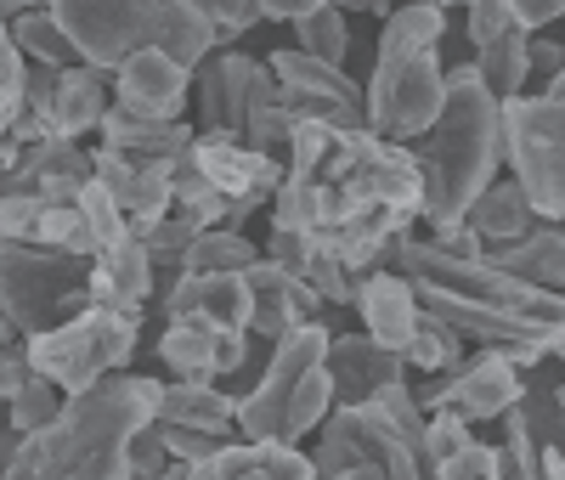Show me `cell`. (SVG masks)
<instances>
[{"label": "cell", "mask_w": 565, "mask_h": 480, "mask_svg": "<svg viewBox=\"0 0 565 480\" xmlns=\"http://www.w3.org/2000/svg\"><path fill=\"white\" fill-rule=\"evenodd\" d=\"M328 333L322 322H306L271 345V362L249 396H238V429L244 441H300L306 429H322L334 413V378H328Z\"/></svg>", "instance_id": "277c9868"}, {"label": "cell", "mask_w": 565, "mask_h": 480, "mask_svg": "<svg viewBox=\"0 0 565 480\" xmlns=\"http://www.w3.org/2000/svg\"><path fill=\"white\" fill-rule=\"evenodd\" d=\"M79 210H85L90 237H97V255L119 249L125 237H130V221H125V210L114 204V192H108L103 181H85V192H79Z\"/></svg>", "instance_id": "ab89813d"}, {"label": "cell", "mask_w": 565, "mask_h": 480, "mask_svg": "<svg viewBox=\"0 0 565 480\" xmlns=\"http://www.w3.org/2000/svg\"><path fill=\"white\" fill-rule=\"evenodd\" d=\"M90 159H97V181L114 192V204L125 210L130 237H141L159 215H170V170L164 164H136V159H119L108 148H90Z\"/></svg>", "instance_id": "603a6c76"}, {"label": "cell", "mask_w": 565, "mask_h": 480, "mask_svg": "<svg viewBox=\"0 0 565 480\" xmlns=\"http://www.w3.org/2000/svg\"><path fill=\"white\" fill-rule=\"evenodd\" d=\"M0 306L12 311L23 340L52 333L90 306V260L40 244H0Z\"/></svg>", "instance_id": "ba28073f"}, {"label": "cell", "mask_w": 565, "mask_h": 480, "mask_svg": "<svg viewBox=\"0 0 565 480\" xmlns=\"http://www.w3.org/2000/svg\"><path fill=\"white\" fill-rule=\"evenodd\" d=\"M108 79H114V74L90 68V63H79V68H63V74H57V103H52L57 136L79 141V136H90V130L103 125V114L114 108V103H108Z\"/></svg>", "instance_id": "f1b7e54d"}, {"label": "cell", "mask_w": 565, "mask_h": 480, "mask_svg": "<svg viewBox=\"0 0 565 480\" xmlns=\"http://www.w3.org/2000/svg\"><path fill=\"white\" fill-rule=\"evenodd\" d=\"M306 282L322 295V306H356V277L345 271L340 255H328L322 244H317V255H311V266H306Z\"/></svg>", "instance_id": "7bdbcfd3"}, {"label": "cell", "mask_w": 565, "mask_h": 480, "mask_svg": "<svg viewBox=\"0 0 565 480\" xmlns=\"http://www.w3.org/2000/svg\"><path fill=\"white\" fill-rule=\"evenodd\" d=\"M103 136V148L119 153V159H136V164H175L193 153V141H199V125H186V119H141V114H125L119 103L103 114L97 125Z\"/></svg>", "instance_id": "ffe728a7"}, {"label": "cell", "mask_w": 565, "mask_h": 480, "mask_svg": "<svg viewBox=\"0 0 565 480\" xmlns=\"http://www.w3.org/2000/svg\"><path fill=\"white\" fill-rule=\"evenodd\" d=\"M295 45L317 63H334L345 68V52H351V29H345V7H317L311 18L295 23Z\"/></svg>", "instance_id": "d590c367"}, {"label": "cell", "mask_w": 565, "mask_h": 480, "mask_svg": "<svg viewBox=\"0 0 565 480\" xmlns=\"http://www.w3.org/2000/svg\"><path fill=\"white\" fill-rule=\"evenodd\" d=\"M317 12V0H260V18L266 23H300Z\"/></svg>", "instance_id": "f5cc1de1"}, {"label": "cell", "mask_w": 565, "mask_h": 480, "mask_svg": "<svg viewBox=\"0 0 565 480\" xmlns=\"http://www.w3.org/2000/svg\"><path fill=\"white\" fill-rule=\"evenodd\" d=\"M554 413H559V424H565V384H559V391H554Z\"/></svg>", "instance_id": "94428289"}, {"label": "cell", "mask_w": 565, "mask_h": 480, "mask_svg": "<svg viewBox=\"0 0 565 480\" xmlns=\"http://www.w3.org/2000/svg\"><path fill=\"white\" fill-rule=\"evenodd\" d=\"M430 480H503V447H481L469 441L458 458H447Z\"/></svg>", "instance_id": "f6af8a7d"}, {"label": "cell", "mask_w": 565, "mask_h": 480, "mask_svg": "<svg viewBox=\"0 0 565 480\" xmlns=\"http://www.w3.org/2000/svg\"><path fill=\"white\" fill-rule=\"evenodd\" d=\"M29 7H40V0H0V23L18 18V12H29Z\"/></svg>", "instance_id": "680465c9"}, {"label": "cell", "mask_w": 565, "mask_h": 480, "mask_svg": "<svg viewBox=\"0 0 565 480\" xmlns=\"http://www.w3.org/2000/svg\"><path fill=\"white\" fill-rule=\"evenodd\" d=\"M469 441H476V424H469L463 413H452V407H436L430 413V429H424V463H430V474L447 458H458Z\"/></svg>", "instance_id": "60d3db41"}, {"label": "cell", "mask_w": 565, "mask_h": 480, "mask_svg": "<svg viewBox=\"0 0 565 480\" xmlns=\"http://www.w3.org/2000/svg\"><path fill=\"white\" fill-rule=\"evenodd\" d=\"M63 402H68V396L57 391V384L29 367V378L18 384V396L7 402V424L18 429V436H34V429H45V424L63 413Z\"/></svg>", "instance_id": "8d00e7d4"}, {"label": "cell", "mask_w": 565, "mask_h": 480, "mask_svg": "<svg viewBox=\"0 0 565 480\" xmlns=\"http://www.w3.org/2000/svg\"><path fill=\"white\" fill-rule=\"evenodd\" d=\"M193 7L210 18V29H215V52L221 45H232L238 34H249L255 23H266L260 18V0H193Z\"/></svg>", "instance_id": "b9f144b4"}, {"label": "cell", "mask_w": 565, "mask_h": 480, "mask_svg": "<svg viewBox=\"0 0 565 480\" xmlns=\"http://www.w3.org/2000/svg\"><path fill=\"white\" fill-rule=\"evenodd\" d=\"M141 340V317L136 311H108V306H85L79 317L57 322L52 333L23 340V356L34 373H45L63 396H79L90 384H103L108 373H125Z\"/></svg>", "instance_id": "8992f818"}, {"label": "cell", "mask_w": 565, "mask_h": 480, "mask_svg": "<svg viewBox=\"0 0 565 480\" xmlns=\"http://www.w3.org/2000/svg\"><path fill=\"white\" fill-rule=\"evenodd\" d=\"M186 480H317L300 441H226L215 458L186 463Z\"/></svg>", "instance_id": "7402d4cb"}, {"label": "cell", "mask_w": 565, "mask_h": 480, "mask_svg": "<svg viewBox=\"0 0 565 480\" xmlns=\"http://www.w3.org/2000/svg\"><path fill=\"white\" fill-rule=\"evenodd\" d=\"M503 164L543 221H565V68L543 96L503 103Z\"/></svg>", "instance_id": "52a82bcc"}, {"label": "cell", "mask_w": 565, "mask_h": 480, "mask_svg": "<svg viewBox=\"0 0 565 480\" xmlns=\"http://www.w3.org/2000/svg\"><path fill=\"white\" fill-rule=\"evenodd\" d=\"M0 345H23V328L12 322V311L0 306Z\"/></svg>", "instance_id": "6f0895ef"}, {"label": "cell", "mask_w": 565, "mask_h": 480, "mask_svg": "<svg viewBox=\"0 0 565 480\" xmlns=\"http://www.w3.org/2000/svg\"><path fill=\"white\" fill-rule=\"evenodd\" d=\"M391 266L418 288V295H452V300H463V306H481V311H503V317L532 322L548 345H559V333H565V295L509 277V271L492 266V260L441 255L430 237H413V232H407L402 244H396V260H391Z\"/></svg>", "instance_id": "5b68a950"}, {"label": "cell", "mask_w": 565, "mask_h": 480, "mask_svg": "<svg viewBox=\"0 0 565 480\" xmlns=\"http://www.w3.org/2000/svg\"><path fill=\"white\" fill-rule=\"evenodd\" d=\"M204 317L221 328H249V282L244 277H193L181 271L164 288V322Z\"/></svg>", "instance_id": "484cf974"}, {"label": "cell", "mask_w": 565, "mask_h": 480, "mask_svg": "<svg viewBox=\"0 0 565 480\" xmlns=\"http://www.w3.org/2000/svg\"><path fill=\"white\" fill-rule=\"evenodd\" d=\"M18 447H23V436H18V429L7 424V429H0V474H7L12 469V458H18Z\"/></svg>", "instance_id": "11a10c76"}, {"label": "cell", "mask_w": 565, "mask_h": 480, "mask_svg": "<svg viewBox=\"0 0 565 480\" xmlns=\"http://www.w3.org/2000/svg\"><path fill=\"white\" fill-rule=\"evenodd\" d=\"M436 7H441V12H447V7H469V0H436Z\"/></svg>", "instance_id": "6125c7cd"}, {"label": "cell", "mask_w": 565, "mask_h": 480, "mask_svg": "<svg viewBox=\"0 0 565 480\" xmlns=\"http://www.w3.org/2000/svg\"><path fill=\"white\" fill-rule=\"evenodd\" d=\"M463 12H469V45H476V52L492 45V40H503L509 29H521L514 12H509V0H469Z\"/></svg>", "instance_id": "bcb514c9"}, {"label": "cell", "mask_w": 565, "mask_h": 480, "mask_svg": "<svg viewBox=\"0 0 565 480\" xmlns=\"http://www.w3.org/2000/svg\"><path fill=\"white\" fill-rule=\"evenodd\" d=\"M447 108V63L441 52H407L380 57L367 79V130L385 141H418L430 136Z\"/></svg>", "instance_id": "30bf717a"}, {"label": "cell", "mask_w": 565, "mask_h": 480, "mask_svg": "<svg viewBox=\"0 0 565 480\" xmlns=\"http://www.w3.org/2000/svg\"><path fill=\"white\" fill-rule=\"evenodd\" d=\"M266 63H271V74L282 85V103H289L295 119H317V125H334V130H367V90L345 68L306 57L300 45L271 52Z\"/></svg>", "instance_id": "4fadbf2b"}, {"label": "cell", "mask_w": 565, "mask_h": 480, "mask_svg": "<svg viewBox=\"0 0 565 480\" xmlns=\"http://www.w3.org/2000/svg\"><path fill=\"white\" fill-rule=\"evenodd\" d=\"M159 362L175 373V378H221V373H238L249 362V328H221V322H204V317H181V322H164L159 333Z\"/></svg>", "instance_id": "5bb4252c"}, {"label": "cell", "mask_w": 565, "mask_h": 480, "mask_svg": "<svg viewBox=\"0 0 565 480\" xmlns=\"http://www.w3.org/2000/svg\"><path fill=\"white\" fill-rule=\"evenodd\" d=\"M509 12H514V23H521V29L532 34V29H543V23L565 18V0H509Z\"/></svg>", "instance_id": "f907efd6"}, {"label": "cell", "mask_w": 565, "mask_h": 480, "mask_svg": "<svg viewBox=\"0 0 565 480\" xmlns=\"http://www.w3.org/2000/svg\"><path fill=\"white\" fill-rule=\"evenodd\" d=\"M526 396V378L514 362H503L498 345H481L476 356H463L452 367V391H447V407L463 413L469 424H481V418H503L509 407H521Z\"/></svg>", "instance_id": "ac0fdd59"}, {"label": "cell", "mask_w": 565, "mask_h": 480, "mask_svg": "<svg viewBox=\"0 0 565 480\" xmlns=\"http://www.w3.org/2000/svg\"><path fill=\"white\" fill-rule=\"evenodd\" d=\"M23 85H29V57L18 52L12 29L0 23V141L18 130V114H23Z\"/></svg>", "instance_id": "f35d334b"}, {"label": "cell", "mask_w": 565, "mask_h": 480, "mask_svg": "<svg viewBox=\"0 0 565 480\" xmlns=\"http://www.w3.org/2000/svg\"><path fill=\"white\" fill-rule=\"evenodd\" d=\"M40 7H52V0H40Z\"/></svg>", "instance_id": "be15d7a7"}, {"label": "cell", "mask_w": 565, "mask_h": 480, "mask_svg": "<svg viewBox=\"0 0 565 480\" xmlns=\"http://www.w3.org/2000/svg\"><path fill=\"white\" fill-rule=\"evenodd\" d=\"M159 436H164L175 463H204V458H215L226 447L221 436H210V429H181V424H159Z\"/></svg>", "instance_id": "c3c4849f"}, {"label": "cell", "mask_w": 565, "mask_h": 480, "mask_svg": "<svg viewBox=\"0 0 565 480\" xmlns=\"http://www.w3.org/2000/svg\"><path fill=\"white\" fill-rule=\"evenodd\" d=\"M317 480H430L424 452L373 407H334L317 436Z\"/></svg>", "instance_id": "9c48e42d"}, {"label": "cell", "mask_w": 565, "mask_h": 480, "mask_svg": "<svg viewBox=\"0 0 565 480\" xmlns=\"http://www.w3.org/2000/svg\"><path fill=\"white\" fill-rule=\"evenodd\" d=\"M221 90H226V130L244 136L260 153H282L295 136V114L282 103L271 63L249 52H221Z\"/></svg>", "instance_id": "8fae6325"}, {"label": "cell", "mask_w": 565, "mask_h": 480, "mask_svg": "<svg viewBox=\"0 0 565 480\" xmlns=\"http://www.w3.org/2000/svg\"><path fill=\"white\" fill-rule=\"evenodd\" d=\"M255 260H260V249L249 244L244 232L210 226V232H199V244L186 249V266L181 271H193V277H244Z\"/></svg>", "instance_id": "d6a6232c"}, {"label": "cell", "mask_w": 565, "mask_h": 480, "mask_svg": "<svg viewBox=\"0 0 565 480\" xmlns=\"http://www.w3.org/2000/svg\"><path fill=\"white\" fill-rule=\"evenodd\" d=\"M458 362H463V333H458L452 322H441V317L424 311L413 345H407V367H413V373H447V367H458Z\"/></svg>", "instance_id": "e575fe53"}, {"label": "cell", "mask_w": 565, "mask_h": 480, "mask_svg": "<svg viewBox=\"0 0 565 480\" xmlns=\"http://www.w3.org/2000/svg\"><path fill=\"white\" fill-rule=\"evenodd\" d=\"M532 68H543L548 79L565 68V52H559V45H548V40H532Z\"/></svg>", "instance_id": "db71d44e"}, {"label": "cell", "mask_w": 565, "mask_h": 480, "mask_svg": "<svg viewBox=\"0 0 565 480\" xmlns=\"http://www.w3.org/2000/svg\"><path fill=\"white\" fill-rule=\"evenodd\" d=\"M23 378H29V356H23V345H0V402H12Z\"/></svg>", "instance_id": "816d5d0a"}, {"label": "cell", "mask_w": 565, "mask_h": 480, "mask_svg": "<svg viewBox=\"0 0 565 480\" xmlns=\"http://www.w3.org/2000/svg\"><path fill=\"white\" fill-rule=\"evenodd\" d=\"M559 452H565V441H559Z\"/></svg>", "instance_id": "e7e4bbea"}, {"label": "cell", "mask_w": 565, "mask_h": 480, "mask_svg": "<svg viewBox=\"0 0 565 480\" xmlns=\"http://www.w3.org/2000/svg\"><path fill=\"white\" fill-rule=\"evenodd\" d=\"M311 255H317V237H311V232H289V226H271V237H266V260H277L282 271L306 277Z\"/></svg>", "instance_id": "7dc6e473"}, {"label": "cell", "mask_w": 565, "mask_h": 480, "mask_svg": "<svg viewBox=\"0 0 565 480\" xmlns=\"http://www.w3.org/2000/svg\"><path fill=\"white\" fill-rule=\"evenodd\" d=\"M193 108H199V130H226V90H221V52H210L193 68Z\"/></svg>", "instance_id": "ee69618b"}, {"label": "cell", "mask_w": 565, "mask_h": 480, "mask_svg": "<svg viewBox=\"0 0 565 480\" xmlns=\"http://www.w3.org/2000/svg\"><path fill=\"white\" fill-rule=\"evenodd\" d=\"M170 463H175V458H170V447H164V436H159V424H148V429L130 441V474H136V480H159Z\"/></svg>", "instance_id": "681fc988"}, {"label": "cell", "mask_w": 565, "mask_h": 480, "mask_svg": "<svg viewBox=\"0 0 565 480\" xmlns=\"http://www.w3.org/2000/svg\"><path fill=\"white\" fill-rule=\"evenodd\" d=\"M114 103L141 119H181L193 103V68L175 63L170 52H136L114 74Z\"/></svg>", "instance_id": "2e32d148"}, {"label": "cell", "mask_w": 565, "mask_h": 480, "mask_svg": "<svg viewBox=\"0 0 565 480\" xmlns=\"http://www.w3.org/2000/svg\"><path fill=\"white\" fill-rule=\"evenodd\" d=\"M447 34V12L436 0H407L385 18V34H380V57H407V52H430Z\"/></svg>", "instance_id": "1f68e13d"}, {"label": "cell", "mask_w": 565, "mask_h": 480, "mask_svg": "<svg viewBox=\"0 0 565 480\" xmlns=\"http://www.w3.org/2000/svg\"><path fill=\"white\" fill-rule=\"evenodd\" d=\"M153 424L210 429V436H221V441H244V429H238V396L215 391V384H199V378H170V384H159Z\"/></svg>", "instance_id": "d4e9b609"}, {"label": "cell", "mask_w": 565, "mask_h": 480, "mask_svg": "<svg viewBox=\"0 0 565 480\" xmlns=\"http://www.w3.org/2000/svg\"><path fill=\"white\" fill-rule=\"evenodd\" d=\"M476 74H481V85L498 96V103H514V96L526 90V79H532V34L509 29L503 40L481 45V52H476Z\"/></svg>", "instance_id": "4dcf8cb0"}, {"label": "cell", "mask_w": 565, "mask_h": 480, "mask_svg": "<svg viewBox=\"0 0 565 480\" xmlns=\"http://www.w3.org/2000/svg\"><path fill=\"white\" fill-rule=\"evenodd\" d=\"M356 311H362V328L373 333V340L407 356L424 306H418V288H413L396 266H380V271H367V277L356 282Z\"/></svg>", "instance_id": "44dd1931"}, {"label": "cell", "mask_w": 565, "mask_h": 480, "mask_svg": "<svg viewBox=\"0 0 565 480\" xmlns=\"http://www.w3.org/2000/svg\"><path fill=\"white\" fill-rule=\"evenodd\" d=\"M244 282H249V333H255V340H271L277 345L282 333L317 322V311H322L317 288L306 277H295V271H282L266 255L244 271Z\"/></svg>", "instance_id": "9a60e30c"}, {"label": "cell", "mask_w": 565, "mask_h": 480, "mask_svg": "<svg viewBox=\"0 0 565 480\" xmlns=\"http://www.w3.org/2000/svg\"><path fill=\"white\" fill-rule=\"evenodd\" d=\"M543 480H565V452L559 447H543Z\"/></svg>", "instance_id": "9f6ffc18"}, {"label": "cell", "mask_w": 565, "mask_h": 480, "mask_svg": "<svg viewBox=\"0 0 565 480\" xmlns=\"http://www.w3.org/2000/svg\"><path fill=\"white\" fill-rule=\"evenodd\" d=\"M413 153L424 170V221H430V232L463 226L469 204L503 170V103L481 85L476 63L447 68V108L436 130L424 136V148Z\"/></svg>", "instance_id": "7a4b0ae2"}, {"label": "cell", "mask_w": 565, "mask_h": 480, "mask_svg": "<svg viewBox=\"0 0 565 480\" xmlns=\"http://www.w3.org/2000/svg\"><path fill=\"white\" fill-rule=\"evenodd\" d=\"M328 378H334V407H367L385 384L407 378V356L380 345L373 333H334L328 340Z\"/></svg>", "instance_id": "e0dca14e"}, {"label": "cell", "mask_w": 565, "mask_h": 480, "mask_svg": "<svg viewBox=\"0 0 565 480\" xmlns=\"http://www.w3.org/2000/svg\"><path fill=\"white\" fill-rule=\"evenodd\" d=\"M391 0H345V12H385Z\"/></svg>", "instance_id": "91938a15"}, {"label": "cell", "mask_w": 565, "mask_h": 480, "mask_svg": "<svg viewBox=\"0 0 565 480\" xmlns=\"http://www.w3.org/2000/svg\"><path fill=\"white\" fill-rule=\"evenodd\" d=\"M159 378L148 373H108L103 384L68 396L63 413L23 436L12 469L0 480H136L130 441L153 424Z\"/></svg>", "instance_id": "6da1fadb"}, {"label": "cell", "mask_w": 565, "mask_h": 480, "mask_svg": "<svg viewBox=\"0 0 565 480\" xmlns=\"http://www.w3.org/2000/svg\"><path fill=\"white\" fill-rule=\"evenodd\" d=\"M7 29H12L18 52H23L29 63H45V68H79V63H85L79 45L68 40V29L57 23L52 7H29V12L7 18Z\"/></svg>", "instance_id": "f546056e"}, {"label": "cell", "mask_w": 565, "mask_h": 480, "mask_svg": "<svg viewBox=\"0 0 565 480\" xmlns=\"http://www.w3.org/2000/svg\"><path fill=\"white\" fill-rule=\"evenodd\" d=\"M199 221H186L181 210H170V215H159L148 232H141V244H148V255H153V271H170V277H181V266H186V249L199 244Z\"/></svg>", "instance_id": "74e56055"}, {"label": "cell", "mask_w": 565, "mask_h": 480, "mask_svg": "<svg viewBox=\"0 0 565 480\" xmlns=\"http://www.w3.org/2000/svg\"><path fill=\"white\" fill-rule=\"evenodd\" d=\"M481 260L503 266L509 277H521V282H537V288H554V295H565V232H559V226H532L521 244L487 249Z\"/></svg>", "instance_id": "83f0119b"}, {"label": "cell", "mask_w": 565, "mask_h": 480, "mask_svg": "<svg viewBox=\"0 0 565 480\" xmlns=\"http://www.w3.org/2000/svg\"><path fill=\"white\" fill-rule=\"evenodd\" d=\"M52 12L103 74H119L136 52H170L186 68L215 52V29L193 0H52Z\"/></svg>", "instance_id": "3957f363"}, {"label": "cell", "mask_w": 565, "mask_h": 480, "mask_svg": "<svg viewBox=\"0 0 565 480\" xmlns=\"http://www.w3.org/2000/svg\"><path fill=\"white\" fill-rule=\"evenodd\" d=\"M532 221H537V210H532V199L521 192V181H492L476 204H469V215H463V226L481 237L487 249H503V244H521V237L532 232Z\"/></svg>", "instance_id": "4316f807"}, {"label": "cell", "mask_w": 565, "mask_h": 480, "mask_svg": "<svg viewBox=\"0 0 565 480\" xmlns=\"http://www.w3.org/2000/svg\"><path fill=\"white\" fill-rule=\"evenodd\" d=\"M34 244L40 249H63V255H79V260H97V237H90V226H85V210H79V199L74 204H45L40 210V226H34Z\"/></svg>", "instance_id": "836d02e7"}, {"label": "cell", "mask_w": 565, "mask_h": 480, "mask_svg": "<svg viewBox=\"0 0 565 480\" xmlns=\"http://www.w3.org/2000/svg\"><path fill=\"white\" fill-rule=\"evenodd\" d=\"M85 181H97V159L68 136L29 141L18 153V170H12V192H45V199H57V204H74L85 192Z\"/></svg>", "instance_id": "d6986e66"}, {"label": "cell", "mask_w": 565, "mask_h": 480, "mask_svg": "<svg viewBox=\"0 0 565 480\" xmlns=\"http://www.w3.org/2000/svg\"><path fill=\"white\" fill-rule=\"evenodd\" d=\"M193 159H199V170L210 175V186L232 199V221H226L232 232H244V221H249L260 204H271L277 186L289 181V164H282L277 153L249 148V141L232 136V130H199Z\"/></svg>", "instance_id": "7c38bea8"}, {"label": "cell", "mask_w": 565, "mask_h": 480, "mask_svg": "<svg viewBox=\"0 0 565 480\" xmlns=\"http://www.w3.org/2000/svg\"><path fill=\"white\" fill-rule=\"evenodd\" d=\"M153 255L141 237H125L119 249L90 260V306H108V311H136L153 300Z\"/></svg>", "instance_id": "cb8c5ba5"}]
</instances>
